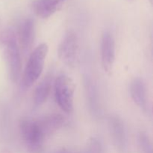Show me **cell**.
Listing matches in <instances>:
<instances>
[{"instance_id":"15","label":"cell","mask_w":153,"mask_h":153,"mask_svg":"<svg viewBox=\"0 0 153 153\" xmlns=\"http://www.w3.org/2000/svg\"><path fill=\"white\" fill-rule=\"evenodd\" d=\"M85 153H103V148L101 142L98 139H93L90 142Z\"/></svg>"},{"instance_id":"6","label":"cell","mask_w":153,"mask_h":153,"mask_svg":"<svg viewBox=\"0 0 153 153\" xmlns=\"http://www.w3.org/2000/svg\"><path fill=\"white\" fill-rule=\"evenodd\" d=\"M108 126L114 144L120 153H127L128 140L125 124L119 116L111 115L108 118Z\"/></svg>"},{"instance_id":"3","label":"cell","mask_w":153,"mask_h":153,"mask_svg":"<svg viewBox=\"0 0 153 153\" xmlns=\"http://www.w3.org/2000/svg\"><path fill=\"white\" fill-rule=\"evenodd\" d=\"M21 137L27 149L32 153H38L42 149L45 137L42 134L36 120L24 119L19 123Z\"/></svg>"},{"instance_id":"2","label":"cell","mask_w":153,"mask_h":153,"mask_svg":"<svg viewBox=\"0 0 153 153\" xmlns=\"http://www.w3.org/2000/svg\"><path fill=\"white\" fill-rule=\"evenodd\" d=\"M54 91L55 102L60 108L67 114L72 113L75 91L73 80L66 75H61L55 79Z\"/></svg>"},{"instance_id":"11","label":"cell","mask_w":153,"mask_h":153,"mask_svg":"<svg viewBox=\"0 0 153 153\" xmlns=\"http://www.w3.org/2000/svg\"><path fill=\"white\" fill-rule=\"evenodd\" d=\"M130 94L134 102L140 108H146L147 97L146 87L144 81L140 78H136L131 82L130 85Z\"/></svg>"},{"instance_id":"9","label":"cell","mask_w":153,"mask_h":153,"mask_svg":"<svg viewBox=\"0 0 153 153\" xmlns=\"http://www.w3.org/2000/svg\"><path fill=\"white\" fill-rule=\"evenodd\" d=\"M37 126L45 138L52 135L64 123V117L58 114H52L36 120Z\"/></svg>"},{"instance_id":"16","label":"cell","mask_w":153,"mask_h":153,"mask_svg":"<svg viewBox=\"0 0 153 153\" xmlns=\"http://www.w3.org/2000/svg\"><path fill=\"white\" fill-rule=\"evenodd\" d=\"M54 153H71V152L66 149H58V150H57L56 152H55Z\"/></svg>"},{"instance_id":"1","label":"cell","mask_w":153,"mask_h":153,"mask_svg":"<svg viewBox=\"0 0 153 153\" xmlns=\"http://www.w3.org/2000/svg\"><path fill=\"white\" fill-rule=\"evenodd\" d=\"M47 53L46 43L39 45L31 53L22 75V82L25 88H31L41 76Z\"/></svg>"},{"instance_id":"13","label":"cell","mask_w":153,"mask_h":153,"mask_svg":"<svg viewBox=\"0 0 153 153\" xmlns=\"http://www.w3.org/2000/svg\"><path fill=\"white\" fill-rule=\"evenodd\" d=\"M85 85L90 108L91 109L93 114H98L100 107H99L98 93L95 84L91 78L87 76L85 78Z\"/></svg>"},{"instance_id":"5","label":"cell","mask_w":153,"mask_h":153,"mask_svg":"<svg viewBox=\"0 0 153 153\" xmlns=\"http://www.w3.org/2000/svg\"><path fill=\"white\" fill-rule=\"evenodd\" d=\"M79 50V42L76 34L69 31L61 40L58 47V56L64 64L69 67L76 64Z\"/></svg>"},{"instance_id":"10","label":"cell","mask_w":153,"mask_h":153,"mask_svg":"<svg viewBox=\"0 0 153 153\" xmlns=\"http://www.w3.org/2000/svg\"><path fill=\"white\" fill-rule=\"evenodd\" d=\"M65 0H34L32 9L35 14L42 19H46L55 13Z\"/></svg>"},{"instance_id":"7","label":"cell","mask_w":153,"mask_h":153,"mask_svg":"<svg viewBox=\"0 0 153 153\" xmlns=\"http://www.w3.org/2000/svg\"><path fill=\"white\" fill-rule=\"evenodd\" d=\"M101 61L103 69L110 73L115 61V40L110 31H105L101 40Z\"/></svg>"},{"instance_id":"12","label":"cell","mask_w":153,"mask_h":153,"mask_svg":"<svg viewBox=\"0 0 153 153\" xmlns=\"http://www.w3.org/2000/svg\"><path fill=\"white\" fill-rule=\"evenodd\" d=\"M52 85V76L49 74L43 78L35 88L33 97V102L35 108H39L46 102Z\"/></svg>"},{"instance_id":"14","label":"cell","mask_w":153,"mask_h":153,"mask_svg":"<svg viewBox=\"0 0 153 153\" xmlns=\"http://www.w3.org/2000/svg\"><path fill=\"white\" fill-rule=\"evenodd\" d=\"M138 145L142 153H153L152 145L149 136L145 132H140L138 137Z\"/></svg>"},{"instance_id":"4","label":"cell","mask_w":153,"mask_h":153,"mask_svg":"<svg viewBox=\"0 0 153 153\" xmlns=\"http://www.w3.org/2000/svg\"><path fill=\"white\" fill-rule=\"evenodd\" d=\"M5 46L6 58L10 79L13 82H17L20 78L22 62L17 38L13 31H9L6 34Z\"/></svg>"},{"instance_id":"8","label":"cell","mask_w":153,"mask_h":153,"mask_svg":"<svg viewBox=\"0 0 153 153\" xmlns=\"http://www.w3.org/2000/svg\"><path fill=\"white\" fill-rule=\"evenodd\" d=\"M35 28L34 22L31 18L22 21L18 30V42L24 53L31 49L34 40Z\"/></svg>"}]
</instances>
